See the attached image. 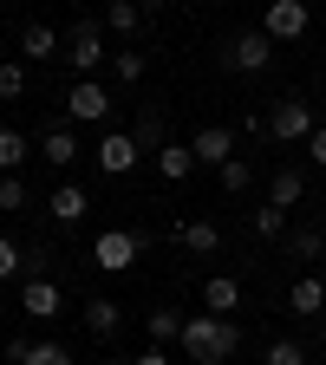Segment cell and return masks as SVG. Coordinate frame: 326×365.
Wrapping results in <instances>:
<instances>
[{
	"mask_svg": "<svg viewBox=\"0 0 326 365\" xmlns=\"http://www.w3.org/2000/svg\"><path fill=\"white\" fill-rule=\"evenodd\" d=\"M14 365H72V352L66 346H53V339H39V346H14Z\"/></svg>",
	"mask_w": 326,
	"mask_h": 365,
	"instance_id": "cell-19",
	"label": "cell"
},
{
	"mask_svg": "<svg viewBox=\"0 0 326 365\" xmlns=\"http://www.w3.org/2000/svg\"><path fill=\"white\" fill-rule=\"evenodd\" d=\"M39 157H46V163H53V170H66V163H78V137H72L66 124H59V130H46V137H39Z\"/></svg>",
	"mask_w": 326,
	"mask_h": 365,
	"instance_id": "cell-14",
	"label": "cell"
},
{
	"mask_svg": "<svg viewBox=\"0 0 326 365\" xmlns=\"http://www.w3.org/2000/svg\"><path fill=\"white\" fill-rule=\"evenodd\" d=\"M300 196H307V176H300V170H274V182H268V202H274V209H294Z\"/></svg>",
	"mask_w": 326,
	"mask_h": 365,
	"instance_id": "cell-18",
	"label": "cell"
},
{
	"mask_svg": "<svg viewBox=\"0 0 326 365\" xmlns=\"http://www.w3.org/2000/svg\"><path fill=\"white\" fill-rule=\"evenodd\" d=\"M268 365H307V352H300L294 339H274V346H268Z\"/></svg>",
	"mask_w": 326,
	"mask_h": 365,
	"instance_id": "cell-30",
	"label": "cell"
},
{
	"mask_svg": "<svg viewBox=\"0 0 326 365\" xmlns=\"http://www.w3.org/2000/svg\"><path fill=\"white\" fill-rule=\"evenodd\" d=\"M46 215H53V222H85V215H91V196L78 190V182H59L53 202H46Z\"/></svg>",
	"mask_w": 326,
	"mask_h": 365,
	"instance_id": "cell-12",
	"label": "cell"
},
{
	"mask_svg": "<svg viewBox=\"0 0 326 365\" xmlns=\"http://www.w3.org/2000/svg\"><path fill=\"white\" fill-rule=\"evenodd\" d=\"M98 365H131V359H98Z\"/></svg>",
	"mask_w": 326,
	"mask_h": 365,
	"instance_id": "cell-35",
	"label": "cell"
},
{
	"mask_svg": "<svg viewBox=\"0 0 326 365\" xmlns=\"http://www.w3.org/2000/svg\"><path fill=\"white\" fill-rule=\"evenodd\" d=\"M20 53H26V59H53V53H59V33H53V26H26V33H20Z\"/></svg>",
	"mask_w": 326,
	"mask_h": 365,
	"instance_id": "cell-23",
	"label": "cell"
},
{
	"mask_svg": "<svg viewBox=\"0 0 326 365\" xmlns=\"http://www.w3.org/2000/svg\"><path fill=\"white\" fill-rule=\"evenodd\" d=\"M85 327L98 333V339H111V333L124 327V307H118V300H105V294H98V300H85Z\"/></svg>",
	"mask_w": 326,
	"mask_h": 365,
	"instance_id": "cell-16",
	"label": "cell"
},
{
	"mask_svg": "<svg viewBox=\"0 0 326 365\" xmlns=\"http://www.w3.org/2000/svg\"><path fill=\"white\" fill-rule=\"evenodd\" d=\"M91 261H98L105 274H131L137 261H144V235H137V228H105V235L91 242Z\"/></svg>",
	"mask_w": 326,
	"mask_h": 365,
	"instance_id": "cell-3",
	"label": "cell"
},
{
	"mask_svg": "<svg viewBox=\"0 0 326 365\" xmlns=\"http://www.w3.org/2000/svg\"><path fill=\"white\" fill-rule=\"evenodd\" d=\"M287 313H300V319H320L326 313V274H307V281L287 287Z\"/></svg>",
	"mask_w": 326,
	"mask_h": 365,
	"instance_id": "cell-11",
	"label": "cell"
},
{
	"mask_svg": "<svg viewBox=\"0 0 326 365\" xmlns=\"http://www.w3.org/2000/svg\"><path fill=\"white\" fill-rule=\"evenodd\" d=\"M307 26H313V7H307V0H268V14H261V33L274 46H281V39H300Z\"/></svg>",
	"mask_w": 326,
	"mask_h": 365,
	"instance_id": "cell-4",
	"label": "cell"
},
{
	"mask_svg": "<svg viewBox=\"0 0 326 365\" xmlns=\"http://www.w3.org/2000/svg\"><path fill=\"white\" fill-rule=\"evenodd\" d=\"M320 228H326V222H320Z\"/></svg>",
	"mask_w": 326,
	"mask_h": 365,
	"instance_id": "cell-38",
	"label": "cell"
},
{
	"mask_svg": "<svg viewBox=\"0 0 326 365\" xmlns=\"http://www.w3.org/2000/svg\"><path fill=\"white\" fill-rule=\"evenodd\" d=\"M203 307L228 319V313H235V307H242V281H235V274H215V281L203 287Z\"/></svg>",
	"mask_w": 326,
	"mask_h": 365,
	"instance_id": "cell-13",
	"label": "cell"
},
{
	"mask_svg": "<svg viewBox=\"0 0 326 365\" xmlns=\"http://www.w3.org/2000/svg\"><path fill=\"white\" fill-rule=\"evenodd\" d=\"M176 242L190 248V255H215L222 248V228L215 222H176Z\"/></svg>",
	"mask_w": 326,
	"mask_h": 365,
	"instance_id": "cell-15",
	"label": "cell"
},
{
	"mask_svg": "<svg viewBox=\"0 0 326 365\" xmlns=\"http://www.w3.org/2000/svg\"><path fill=\"white\" fill-rule=\"evenodd\" d=\"M20 91H26V66L7 59V66H0V98H20Z\"/></svg>",
	"mask_w": 326,
	"mask_h": 365,
	"instance_id": "cell-29",
	"label": "cell"
},
{
	"mask_svg": "<svg viewBox=\"0 0 326 365\" xmlns=\"http://www.w3.org/2000/svg\"><path fill=\"white\" fill-rule=\"evenodd\" d=\"M190 150H196V163H209V170H222L228 157H235V130H228V124H203V130L190 137Z\"/></svg>",
	"mask_w": 326,
	"mask_h": 365,
	"instance_id": "cell-10",
	"label": "cell"
},
{
	"mask_svg": "<svg viewBox=\"0 0 326 365\" xmlns=\"http://www.w3.org/2000/svg\"><path fill=\"white\" fill-rule=\"evenodd\" d=\"M0 209H26V182L20 176H0Z\"/></svg>",
	"mask_w": 326,
	"mask_h": 365,
	"instance_id": "cell-31",
	"label": "cell"
},
{
	"mask_svg": "<svg viewBox=\"0 0 326 365\" xmlns=\"http://www.w3.org/2000/svg\"><path fill=\"white\" fill-rule=\"evenodd\" d=\"M215 182H222V190H228V196H242V190H248V182H255V170H248L242 157H228V163L215 170Z\"/></svg>",
	"mask_w": 326,
	"mask_h": 365,
	"instance_id": "cell-27",
	"label": "cell"
},
{
	"mask_svg": "<svg viewBox=\"0 0 326 365\" xmlns=\"http://www.w3.org/2000/svg\"><path fill=\"white\" fill-rule=\"evenodd\" d=\"M287 255L294 261H320L326 255V228H294V235H287Z\"/></svg>",
	"mask_w": 326,
	"mask_h": 365,
	"instance_id": "cell-22",
	"label": "cell"
},
{
	"mask_svg": "<svg viewBox=\"0 0 326 365\" xmlns=\"http://www.w3.org/2000/svg\"><path fill=\"white\" fill-rule=\"evenodd\" d=\"M131 137H137L144 150H163V144H170V137H163V111H144V118L131 124Z\"/></svg>",
	"mask_w": 326,
	"mask_h": 365,
	"instance_id": "cell-25",
	"label": "cell"
},
{
	"mask_svg": "<svg viewBox=\"0 0 326 365\" xmlns=\"http://www.w3.org/2000/svg\"><path fill=\"white\" fill-rule=\"evenodd\" d=\"M131 365H170V359H163V346H151V352H137Z\"/></svg>",
	"mask_w": 326,
	"mask_h": 365,
	"instance_id": "cell-34",
	"label": "cell"
},
{
	"mask_svg": "<svg viewBox=\"0 0 326 365\" xmlns=\"http://www.w3.org/2000/svg\"><path fill=\"white\" fill-rule=\"evenodd\" d=\"M66 59H72V72H78V78L105 59V39H98V26H91V20H78V26L66 33Z\"/></svg>",
	"mask_w": 326,
	"mask_h": 365,
	"instance_id": "cell-9",
	"label": "cell"
},
{
	"mask_svg": "<svg viewBox=\"0 0 326 365\" xmlns=\"http://www.w3.org/2000/svg\"><path fill=\"white\" fill-rule=\"evenodd\" d=\"M144 72H151V59H144V53H131V46H124L118 59H111V78H118V85H137Z\"/></svg>",
	"mask_w": 326,
	"mask_h": 365,
	"instance_id": "cell-26",
	"label": "cell"
},
{
	"mask_svg": "<svg viewBox=\"0 0 326 365\" xmlns=\"http://www.w3.org/2000/svg\"><path fill=\"white\" fill-rule=\"evenodd\" d=\"M20 170H26V137L0 130V176H20Z\"/></svg>",
	"mask_w": 326,
	"mask_h": 365,
	"instance_id": "cell-24",
	"label": "cell"
},
{
	"mask_svg": "<svg viewBox=\"0 0 326 365\" xmlns=\"http://www.w3.org/2000/svg\"><path fill=\"white\" fill-rule=\"evenodd\" d=\"M235 346H242L235 319H222V313L183 319V352H190V365H222V359H235Z\"/></svg>",
	"mask_w": 326,
	"mask_h": 365,
	"instance_id": "cell-1",
	"label": "cell"
},
{
	"mask_svg": "<svg viewBox=\"0 0 326 365\" xmlns=\"http://www.w3.org/2000/svg\"><path fill=\"white\" fill-rule=\"evenodd\" d=\"M261 130H268V137H281V144H307L320 124H313V105H307V98H274L268 118H261Z\"/></svg>",
	"mask_w": 326,
	"mask_h": 365,
	"instance_id": "cell-2",
	"label": "cell"
},
{
	"mask_svg": "<svg viewBox=\"0 0 326 365\" xmlns=\"http://www.w3.org/2000/svg\"><path fill=\"white\" fill-rule=\"evenodd\" d=\"M268 59H274L268 33H235L228 39V72H268Z\"/></svg>",
	"mask_w": 326,
	"mask_h": 365,
	"instance_id": "cell-7",
	"label": "cell"
},
{
	"mask_svg": "<svg viewBox=\"0 0 326 365\" xmlns=\"http://www.w3.org/2000/svg\"><path fill=\"white\" fill-rule=\"evenodd\" d=\"M105 26H111V33H124V39H131V33H137V26H144V7H137V0H111V7H105Z\"/></svg>",
	"mask_w": 326,
	"mask_h": 365,
	"instance_id": "cell-21",
	"label": "cell"
},
{
	"mask_svg": "<svg viewBox=\"0 0 326 365\" xmlns=\"http://www.w3.org/2000/svg\"><path fill=\"white\" fill-rule=\"evenodd\" d=\"M20 313H26V319H59V313H66V294L33 274V281H20Z\"/></svg>",
	"mask_w": 326,
	"mask_h": 365,
	"instance_id": "cell-8",
	"label": "cell"
},
{
	"mask_svg": "<svg viewBox=\"0 0 326 365\" xmlns=\"http://www.w3.org/2000/svg\"><path fill=\"white\" fill-rule=\"evenodd\" d=\"M144 327H151V339H157V346H183V313H176V307H157Z\"/></svg>",
	"mask_w": 326,
	"mask_h": 365,
	"instance_id": "cell-20",
	"label": "cell"
},
{
	"mask_svg": "<svg viewBox=\"0 0 326 365\" xmlns=\"http://www.w3.org/2000/svg\"><path fill=\"white\" fill-rule=\"evenodd\" d=\"M255 235L281 242V235H287V209H274V202H268V209H255Z\"/></svg>",
	"mask_w": 326,
	"mask_h": 365,
	"instance_id": "cell-28",
	"label": "cell"
},
{
	"mask_svg": "<svg viewBox=\"0 0 326 365\" xmlns=\"http://www.w3.org/2000/svg\"><path fill=\"white\" fill-rule=\"evenodd\" d=\"M66 111H72L78 124H105V118H111V91H105V85H91V78H72Z\"/></svg>",
	"mask_w": 326,
	"mask_h": 365,
	"instance_id": "cell-6",
	"label": "cell"
},
{
	"mask_svg": "<svg viewBox=\"0 0 326 365\" xmlns=\"http://www.w3.org/2000/svg\"><path fill=\"white\" fill-rule=\"evenodd\" d=\"M307 157H313V163H326V124H320V130L307 137Z\"/></svg>",
	"mask_w": 326,
	"mask_h": 365,
	"instance_id": "cell-33",
	"label": "cell"
},
{
	"mask_svg": "<svg viewBox=\"0 0 326 365\" xmlns=\"http://www.w3.org/2000/svg\"><path fill=\"white\" fill-rule=\"evenodd\" d=\"M320 339H326V319H320Z\"/></svg>",
	"mask_w": 326,
	"mask_h": 365,
	"instance_id": "cell-37",
	"label": "cell"
},
{
	"mask_svg": "<svg viewBox=\"0 0 326 365\" xmlns=\"http://www.w3.org/2000/svg\"><path fill=\"white\" fill-rule=\"evenodd\" d=\"M190 170H196V150H190V144H163V150H157V176H163V182H183Z\"/></svg>",
	"mask_w": 326,
	"mask_h": 365,
	"instance_id": "cell-17",
	"label": "cell"
},
{
	"mask_svg": "<svg viewBox=\"0 0 326 365\" xmlns=\"http://www.w3.org/2000/svg\"><path fill=\"white\" fill-rule=\"evenodd\" d=\"M137 163H144V144H137L131 130H105L98 137V170L105 176H131Z\"/></svg>",
	"mask_w": 326,
	"mask_h": 365,
	"instance_id": "cell-5",
	"label": "cell"
},
{
	"mask_svg": "<svg viewBox=\"0 0 326 365\" xmlns=\"http://www.w3.org/2000/svg\"><path fill=\"white\" fill-rule=\"evenodd\" d=\"M137 7H157V0H137Z\"/></svg>",
	"mask_w": 326,
	"mask_h": 365,
	"instance_id": "cell-36",
	"label": "cell"
},
{
	"mask_svg": "<svg viewBox=\"0 0 326 365\" xmlns=\"http://www.w3.org/2000/svg\"><path fill=\"white\" fill-rule=\"evenodd\" d=\"M20 267H26V255H20V248H14L7 235H0V281H14V274H20Z\"/></svg>",
	"mask_w": 326,
	"mask_h": 365,
	"instance_id": "cell-32",
	"label": "cell"
}]
</instances>
